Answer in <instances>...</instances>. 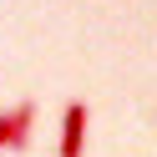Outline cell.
Returning a JSON list of instances; mask_svg holds the SVG:
<instances>
[{"label": "cell", "instance_id": "6da1fadb", "mask_svg": "<svg viewBox=\"0 0 157 157\" xmlns=\"http://www.w3.org/2000/svg\"><path fill=\"white\" fill-rule=\"evenodd\" d=\"M86 152V101L71 96L61 112V157H81Z\"/></svg>", "mask_w": 157, "mask_h": 157}, {"label": "cell", "instance_id": "7a4b0ae2", "mask_svg": "<svg viewBox=\"0 0 157 157\" xmlns=\"http://www.w3.org/2000/svg\"><path fill=\"white\" fill-rule=\"evenodd\" d=\"M10 117H15L10 152H25V147H31V127H36V101H31V96H25V101H15V106H10Z\"/></svg>", "mask_w": 157, "mask_h": 157}, {"label": "cell", "instance_id": "3957f363", "mask_svg": "<svg viewBox=\"0 0 157 157\" xmlns=\"http://www.w3.org/2000/svg\"><path fill=\"white\" fill-rule=\"evenodd\" d=\"M10 137H15V117H10V106L0 112V152H10Z\"/></svg>", "mask_w": 157, "mask_h": 157}]
</instances>
